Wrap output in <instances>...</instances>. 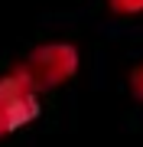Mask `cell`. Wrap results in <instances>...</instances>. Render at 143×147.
<instances>
[{"label":"cell","instance_id":"obj_3","mask_svg":"<svg viewBox=\"0 0 143 147\" xmlns=\"http://www.w3.org/2000/svg\"><path fill=\"white\" fill-rule=\"evenodd\" d=\"M114 13H124V16H133V13H143V0H107Z\"/></svg>","mask_w":143,"mask_h":147},{"label":"cell","instance_id":"obj_2","mask_svg":"<svg viewBox=\"0 0 143 147\" xmlns=\"http://www.w3.org/2000/svg\"><path fill=\"white\" fill-rule=\"evenodd\" d=\"M39 111H43L39 95L10 69L3 79H0V141L16 134L20 127L33 124V121L39 118Z\"/></svg>","mask_w":143,"mask_h":147},{"label":"cell","instance_id":"obj_4","mask_svg":"<svg viewBox=\"0 0 143 147\" xmlns=\"http://www.w3.org/2000/svg\"><path fill=\"white\" fill-rule=\"evenodd\" d=\"M130 95L143 101V62H140V65L130 72Z\"/></svg>","mask_w":143,"mask_h":147},{"label":"cell","instance_id":"obj_1","mask_svg":"<svg viewBox=\"0 0 143 147\" xmlns=\"http://www.w3.org/2000/svg\"><path fill=\"white\" fill-rule=\"evenodd\" d=\"M78 69H81L78 49H75L72 42L55 39V42L36 46L20 65H13V72L20 75L36 95H43V92H52V88L69 85L75 75H78Z\"/></svg>","mask_w":143,"mask_h":147}]
</instances>
